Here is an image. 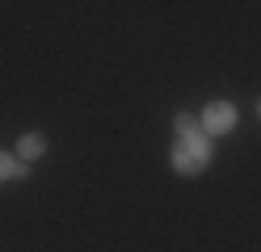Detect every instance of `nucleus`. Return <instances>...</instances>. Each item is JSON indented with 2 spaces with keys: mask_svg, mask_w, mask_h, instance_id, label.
Returning a JSON list of instances; mask_svg holds the SVG:
<instances>
[{
  "mask_svg": "<svg viewBox=\"0 0 261 252\" xmlns=\"http://www.w3.org/2000/svg\"><path fill=\"white\" fill-rule=\"evenodd\" d=\"M206 164H211V134L198 130V134H190V139H177L173 143V168L181 177H198L206 173Z\"/></svg>",
  "mask_w": 261,
  "mask_h": 252,
  "instance_id": "f257e3e1",
  "label": "nucleus"
},
{
  "mask_svg": "<svg viewBox=\"0 0 261 252\" xmlns=\"http://www.w3.org/2000/svg\"><path fill=\"white\" fill-rule=\"evenodd\" d=\"M198 122H202V130L211 134V139H215V134H227L236 126V105H232V101H211Z\"/></svg>",
  "mask_w": 261,
  "mask_h": 252,
  "instance_id": "f03ea898",
  "label": "nucleus"
},
{
  "mask_svg": "<svg viewBox=\"0 0 261 252\" xmlns=\"http://www.w3.org/2000/svg\"><path fill=\"white\" fill-rule=\"evenodd\" d=\"M42 151H46V139H42L38 130H30V134H21V139H17V160H21V164L38 160Z\"/></svg>",
  "mask_w": 261,
  "mask_h": 252,
  "instance_id": "7ed1b4c3",
  "label": "nucleus"
},
{
  "mask_svg": "<svg viewBox=\"0 0 261 252\" xmlns=\"http://www.w3.org/2000/svg\"><path fill=\"white\" fill-rule=\"evenodd\" d=\"M21 177H30V164H21L9 151H0V181H21Z\"/></svg>",
  "mask_w": 261,
  "mask_h": 252,
  "instance_id": "20e7f679",
  "label": "nucleus"
},
{
  "mask_svg": "<svg viewBox=\"0 0 261 252\" xmlns=\"http://www.w3.org/2000/svg\"><path fill=\"white\" fill-rule=\"evenodd\" d=\"M173 130H177V139H190V134L202 130V122H198L194 114H177V118H173Z\"/></svg>",
  "mask_w": 261,
  "mask_h": 252,
  "instance_id": "39448f33",
  "label": "nucleus"
},
{
  "mask_svg": "<svg viewBox=\"0 0 261 252\" xmlns=\"http://www.w3.org/2000/svg\"><path fill=\"white\" fill-rule=\"evenodd\" d=\"M257 114H261V105H257Z\"/></svg>",
  "mask_w": 261,
  "mask_h": 252,
  "instance_id": "423d86ee",
  "label": "nucleus"
}]
</instances>
